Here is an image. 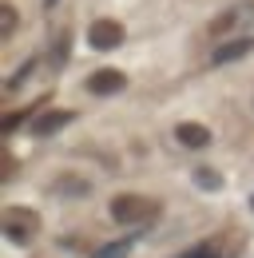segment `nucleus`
Listing matches in <instances>:
<instances>
[{
  "mask_svg": "<svg viewBox=\"0 0 254 258\" xmlns=\"http://www.w3.org/2000/svg\"><path fill=\"white\" fill-rule=\"evenodd\" d=\"M159 215V203L155 199H147V195H119V199H111V219L115 223H131V226H139V223H151Z\"/></svg>",
  "mask_w": 254,
  "mask_h": 258,
  "instance_id": "obj_1",
  "label": "nucleus"
},
{
  "mask_svg": "<svg viewBox=\"0 0 254 258\" xmlns=\"http://www.w3.org/2000/svg\"><path fill=\"white\" fill-rule=\"evenodd\" d=\"M254 20V4L246 0V4H234V8H226V12H219L215 20H211V36H234L238 28H246Z\"/></svg>",
  "mask_w": 254,
  "mask_h": 258,
  "instance_id": "obj_2",
  "label": "nucleus"
},
{
  "mask_svg": "<svg viewBox=\"0 0 254 258\" xmlns=\"http://www.w3.org/2000/svg\"><path fill=\"white\" fill-rule=\"evenodd\" d=\"M88 44H92L95 52H111V48L123 44V28L115 20H95L92 28H88Z\"/></svg>",
  "mask_w": 254,
  "mask_h": 258,
  "instance_id": "obj_3",
  "label": "nucleus"
},
{
  "mask_svg": "<svg viewBox=\"0 0 254 258\" xmlns=\"http://www.w3.org/2000/svg\"><path fill=\"white\" fill-rule=\"evenodd\" d=\"M123 84H127L123 72L103 68V72H95L92 80H88V92H92V96H115V92H123Z\"/></svg>",
  "mask_w": 254,
  "mask_h": 258,
  "instance_id": "obj_4",
  "label": "nucleus"
},
{
  "mask_svg": "<svg viewBox=\"0 0 254 258\" xmlns=\"http://www.w3.org/2000/svg\"><path fill=\"white\" fill-rule=\"evenodd\" d=\"M254 52V40L250 36H238V40H226L215 48V64H234V60H242V56H250Z\"/></svg>",
  "mask_w": 254,
  "mask_h": 258,
  "instance_id": "obj_5",
  "label": "nucleus"
},
{
  "mask_svg": "<svg viewBox=\"0 0 254 258\" xmlns=\"http://www.w3.org/2000/svg\"><path fill=\"white\" fill-rule=\"evenodd\" d=\"M88 191H92V183L84 175H60V179H52V195H60V199H84Z\"/></svg>",
  "mask_w": 254,
  "mask_h": 258,
  "instance_id": "obj_6",
  "label": "nucleus"
},
{
  "mask_svg": "<svg viewBox=\"0 0 254 258\" xmlns=\"http://www.w3.org/2000/svg\"><path fill=\"white\" fill-rule=\"evenodd\" d=\"M175 135H179L183 147H207V143H211V131L203 127V123H179Z\"/></svg>",
  "mask_w": 254,
  "mask_h": 258,
  "instance_id": "obj_7",
  "label": "nucleus"
},
{
  "mask_svg": "<svg viewBox=\"0 0 254 258\" xmlns=\"http://www.w3.org/2000/svg\"><path fill=\"white\" fill-rule=\"evenodd\" d=\"M68 119H72V111H48V115H40V119L32 123V135H52V131H60Z\"/></svg>",
  "mask_w": 254,
  "mask_h": 258,
  "instance_id": "obj_8",
  "label": "nucleus"
},
{
  "mask_svg": "<svg viewBox=\"0 0 254 258\" xmlns=\"http://www.w3.org/2000/svg\"><path fill=\"white\" fill-rule=\"evenodd\" d=\"M195 179H199V187H207V191H219V187H222V179L215 175V171H207V167H199Z\"/></svg>",
  "mask_w": 254,
  "mask_h": 258,
  "instance_id": "obj_9",
  "label": "nucleus"
},
{
  "mask_svg": "<svg viewBox=\"0 0 254 258\" xmlns=\"http://www.w3.org/2000/svg\"><path fill=\"white\" fill-rule=\"evenodd\" d=\"M127 250H131V238H123V242H111V246H103L95 258H123Z\"/></svg>",
  "mask_w": 254,
  "mask_h": 258,
  "instance_id": "obj_10",
  "label": "nucleus"
},
{
  "mask_svg": "<svg viewBox=\"0 0 254 258\" xmlns=\"http://www.w3.org/2000/svg\"><path fill=\"white\" fill-rule=\"evenodd\" d=\"M0 12H4V36H12V28H16V12H12L8 4H4Z\"/></svg>",
  "mask_w": 254,
  "mask_h": 258,
  "instance_id": "obj_11",
  "label": "nucleus"
},
{
  "mask_svg": "<svg viewBox=\"0 0 254 258\" xmlns=\"http://www.w3.org/2000/svg\"><path fill=\"white\" fill-rule=\"evenodd\" d=\"M187 258H219V254H211V250H207V246H199V250H190Z\"/></svg>",
  "mask_w": 254,
  "mask_h": 258,
  "instance_id": "obj_12",
  "label": "nucleus"
}]
</instances>
